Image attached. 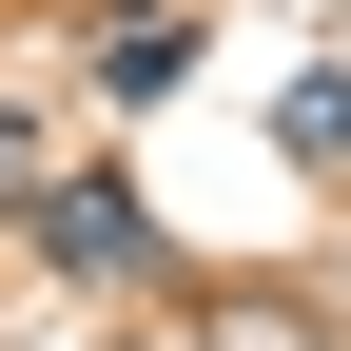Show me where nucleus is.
I'll use <instances>...</instances> for the list:
<instances>
[{"label": "nucleus", "mask_w": 351, "mask_h": 351, "mask_svg": "<svg viewBox=\"0 0 351 351\" xmlns=\"http://www.w3.org/2000/svg\"><path fill=\"white\" fill-rule=\"evenodd\" d=\"M20 254H39L59 293H156V215H137V176H117V156H39Z\"/></svg>", "instance_id": "nucleus-1"}, {"label": "nucleus", "mask_w": 351, "mask_h": 351, "mask_svg": "<svg viewBox=\"0 0 351 351\" xmlns=\"http://www.w3.org/2000/svg\"><path fill=\"white\" fill-rule=\"evenodd\" d=\"M176 78H195V0H98V98L156 117Z\"/></svg>", "instance_id": "nucleus-2"}, {"label": "nucleus", "mask_w": 351, "mask_h": 351, "mask_svg": "<svg viewBox=\"0 0 351 351\" xmlns=\"http://www.w3.org/2000/svg\"><path fill=\"white\" fill-rule=\"evenodd\" d=\"M195 351H332V313H293L274 274H234V293H195Z\"/></svg>", "instance_id": "nucleus-3"}, {"label": "nucleus", "mask_w": 351, "mask_h": 351, "mask_svg": "<svg viewBox=\"0 0 351 351\" xmlns=\"http://www.w3.org/2000/svg\"><path fill=\"white\" fill-rule=\"evenodd\" d=\"M274 156L293 176H351V78H293V98H274Z\"/></svg>", "instance_id": "nucleus-4"}, {"label": "nucleus", "mask_w": 351, "mask_h": 351, "mask_svg": "<svg viewBox=\"0 0 351 351\" xmlns=\"http://www.w3.org/2000/svg\"><path fill=\"white\" fill-rule=\"evenodd\" d=\"M20 195H39V117L0 98V234H20Z\"/></svg>", "instance_id": "nucleus-5"}]
</instances>
